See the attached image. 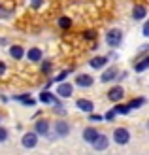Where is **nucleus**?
<instances>
[{
  "mask_svg": "<svg viewBox=\"0 0 149 155\" xmlns=\"http://www.w3.org/2000/svg\"><path fill=\"white\" fill-rule=\"evenodd\" d=\"M32 4H34V8H38V6L42 4V0H32Z\"/></svg>",
  "mask_w": 149,
  "mask_h": 155,
  "instance_id": "nucleus-30",
  "label": "nucleus"
},
{
  "mask_svg": "<svg viewBox=\"0 0 149 155\" xmlns=\"http://www.w3.org/2000/svg\"><path fill=\"white\" fill-rule=\"evenodd\" d=\"M96 150H106L108 148V136H104V134H100L98 138H96V142L92 144Z\"/></svg>",
  "mask_w": 149,
  "mask_h": 155,
  "instance_id": "nucleus-12",
  "label": "nucleus"
},
{
  "mask_svg": "<svg viewBox=\"0 0 149 155\" xmlns=\"http://www.w3.org/2000/svg\"><path fill=\"white\" fill-rule=\"evenodd\" d=\"M36 133L42 134V136H47V133H49V123L44 121V119L36 121Z\"/></svg>",
  "mask_w": 149,
  "mask_h": 155,
  "instance_id": "nucleus-8",
  "label": "nucleus"
},
{
  "mask_svg": "<svg viewBox=\"0 0 149 155\" xmlns=\"http://www.w3.org/2000/svg\"><path fill=\"white\" fill-rule=\"evenodd\" d=\"M70 133V127H68V123H64V121H59L57 123V134L59 136H66Z\"/></svg>",
  "mask_w": 149,
  "mask_h": 155,
  "instance_id": "nucleus-13",
  "label": "nucleus"
},
{
  "mask_svg": "<svg viewBox=\"0 0 149 155\" xmlns=\"http://www.w3.org/2000/svg\"><path fill=\"white\" fill-rule=\"evenodd\" d=\"M147 68H149V57H145V59L140 61V63H136L134 70H136V72H144V70H147Z\"/></svg>",
  "mask_w": 149,
  "mask_h": 155,
  "instance_id": "nucleus-15",
  "label": "nucleus"
},
{
  "mask_svg": "<svg viewBox=\"0 0 149 155\" xmlns=\"http://www.w3.org/2000/svg\"><path fill=\"white\" fill-rule=\"evenodd\" d=\"M113 138H115V142H117V144H127V142L130 140V133H128L127 129L119 127V129H115Z\"/></svg>",
  "mask_w": 149,
  "mask_h": 155,
  "instance_id": "nucleus-2",
  "label": "nucleus"
},
{
  "mask_svg": "<svg viewBox=\"0 0 149 155\" xmlns=\"http://www.w3.org/2000/svg\"><path fill=\"white\" fill-rule=\"evenodd\" d=\"M27 57H28V61L30 63H38V61L42 59V51L38 49V48H32L28 53H27Z\"/></svg>",
  "mask_w": 149,
  "mask_h": 155,
  "instance_id": "nucleus-10",
  "label": "nucleus"
},
{
  "mask_svg": "<svg viewBox=\"0 0 149 155\" xmlns=\"http://www.w3.org/2000/svg\"><path fill=\"white\" fill-rule=\"evenodd\" d=\"M42 70H44V72H49V70H51V64H49V63H44V64H42Z\"/></svg>",
  "mask_w": 149,
  "mask_h": 155,
  "instance_id": "nucleus-27",
  "label": "nucleus"
},
{
  "mask_svg": "<svg viewBox=\"0 0 149 155\" xmlns=\"http://www.w3.org/2000/svg\"><path fill=\"white\" fill-rule=\"evenodd\" d=\"M4 70H6V64H4V63H0V76L4 74Z\"/></svg>",
  "mask_w": 149,
  "mask_h": 155,
  "instance_id": "nucleus-28",
  "label": "nucleus"
},
{
  "mask_svg": "<svg viewBox=\"0 0 149 155\" xmlns=\"http://www.w3.org/2000/svg\"><path fill=\"white\" fill-rule=\"evenodd\" d=\"M76 106L79 108V110H83V112H92L95 110V104H92L91 100H87V98H79L76 102Z\"/></svg>",
  "mask_w": 149,
  "mask_h": 155,
  "instance_id": "nucleus-6",
  "label": "nucleus"
},
{
  "mask_svg": "<svg viewBox=\"0 0 149 155\" xmlns=\"http://www.w3.org/2000/svg\"><path fill=\"white\" fill-rule=\"evenodd\" d=\"M113 110H115V114H123V115H125V114H128V112H130V108H128V104H127V106H125V104L121 106V104H119V106H115Z\"/></svg>",
  "mask_w": 149,
  "mask_h": 155,
  "instance_id": "nucleus-19",
  "label": "nucleus"
},
{
  "mask_svg": "<svg viewBox=\"0 0 149 155\" xmlns=\"http://www.w3.org/2000/svg\"><path fill=\"white\" fill-rule=\"evenodd\" d=\"M57 93H59V97L68 98L70 95H72V85H68V83H60V85H59V89H57Z\"/></svg>",
  "mask_w": 149,
  "mask_h": 155,
  "instance_id": "nucleus-9",
  "label": "nucleus"
},
{
  "mask_svg": "<svg viewBox=\"0 0 149 155\" xmlns=\"http://www.w3.org/2000/svg\"><path fill=\"white\" fill-rule=\"evenodd\" d=\"M59 25H60L62 28H70V27H72V21H70L68 17H60V19H59Z\"/></svg>",
  "mask_w": 149,
  "mask_h": 155,
  "instance_id": "nucleus-20",
  "label": "nucleus"
},
{
  "mask_svg": "<svg viewBox=\"0 0 149 155\" xmlns=\"http://www.w3.org/2000/svg\"><path fill=\"white\" fill-rule=\"evenodd\" d=\"M10 55L19 61L23 55H25V51H23V48H19V45H11V48H10Z\"/></svg>",
  "mask_w": 149,
  "mask_h": 155,
  "instance_id": "nucleus-14",
  "label": "nucleus"
},
{
  "mask_svg": "<svg viewBox=\"0 0 149 155\" xmlns=\"http://www.w3.org/2000/svg\"><path fill=\"white\" fill-rule=\"evenodd\" d=\"M115 115H117V114H115V110H112V112H108V114L104 115V117H106V119H109V121H112V119L115 117Z\"/></svg>",
  "mask_w": 149,
  "mask_h": 155,
  "instance_id": "nucleus-25",
  "label": "nucleus"
},
{
  "mask_svg": "<svg viewBox=\"0 0 149 155\" xmlns=\"http://www.w3.org/2000/svg\"><path fill=\"white\" fill-rule=\"evenodd\" d=\"M6 138H8V130H6V129H2V127H0V142H4Z\"/></svg>",
  "mask_w": 149,
  "mask_h": 155,
  "instance_id": "nucleus-24",
  "label": "nucleus"
},
{
  "mask_svg": "<svg viewBox=\"0 0 149 155\" xmlns=\"http://www.w3.org/2000/svg\"><path fill=\"white\" fill-rule=\"evenodd\" d=\"M102 117H100V115H91V121H100Z\"/></svg>",
  "mask_w": 149,
  "mask_h": 155,
  "instance_id": "nucleus-29",
  "label": "nucleus"
},
{
  "mask_svg": "<svg viewBox=\"0 0 149 155\" xmlns=\"http://www.w3.org/2000/svg\"><path fill=\"white\" fill-rule=\"evenodd\" d=\"M38 133H27L25 136H23V146L25 148H34V146L38 144Z\"/></svg>",
  "mask_w": 149,
  "mask_h": 155,
  "instance_id": "nucleus-5",
  "label": "nucleus"
},
{
  "mask_svg": "<svg viewBox=\"0 0 149 155\" xmlns=\"http://www.w3.org/2000/svg\"><path fill=\"white\" fill-rule=\"evenodd\" d=\"M106 63H108V59H106V57H95V59L91 61V66H92V68H102Z\"/></svg>",
  "mask_w": 149,
  "mask_h": 155,
  "instance_id": "nucleus-16",
  "label": "nucleus"
},
{
  "mask_svg": "<svg viewBox=\"0 0 149 155\" xmlns=\"http://www.w3.org/2000/svg\"><path fill=\"white\" fill-rule=\"evenodd\" d=\"M144 36H149V21H145L144 25Z\"/></svg>",
  "mask_w": 149,
  "mask_h": 155,
  "instance_id": "nucleus-26",
  "label": "nucleus"
},
{
  "mask_svg": "<svg viewBox=\"0 0 149 155\" xmlns=\"http://www.w3.org/2000/svg\"><path fill=\"white\" fill-rule=\"evenodd\" d=\"M83 38H85V40H95V38H96V32H95V30H85Z\"/></svg>",
  "mask_w": 149,
  "mask_h": 155,
  "instance_id": "nucleus-22",
  "label": "nucleus"
},
{
  "mask_svg": "<svg viewBox=\"0 0 149 155\" xmlns=\"http://www.w3.org/2000/svg\"><path fill=\"white\" fill-rule=\"evenodd\" d=\"M76 83L79 85V87H91V85H92V78L87 76V74H79L76 78Z\"/></svg>",
  "mask_w": 149,
  "mask_h": 155,
  "instance_id": "nucleus-7",
  "label": "nucleus"
},
{
  "mask_svg": "<svg viewBox=\"0 0 149 155\" xmlns=\"http://www.w3.org/2000/svg\"><path fill=\"white\" fill-rule=\"evenodd\" d=\"M142 104H144V98H134V100L128 104V108H130V110H134V108H140Z\"/></svg>",
  "mask_w": 149,
  "mask_h": 155,
  "instance_id": "nucleus-21",
  "label": "nucleus"
},
{
  "mask_svg": "<svg viewBox=\"0 0 149 155\" xmlns=\"http://www.w3.org/2000/svg\"><path fill=\"white\" fill-rule=\"evenodd\" d=\"M117 74H119V72H117V68H108V70L104 72V74H102V81H112V80H115V78H117Z\"/></svg>",
  "mask_w": 149,
  "mask_h": 155,
  "instance_id": "nucleus-11",
  "label": "nucleus"
},
{
  "mask_svg": "<svg viewBox=\"0 0 149 155\" xmlns=\"http://www.w3.org/2000/svg\"><path fill=\"white\" fill-rule=\"evenodd\" d=\"M98 136H100V133H98L96 129H92V127H87V129L83 130V140L89 142V144H95Z\"/></svg>",
  "mask_w": 149,
  "mask_h": 155,
  "instance_id": "nucleus-4",
  "label": "nucleus"
},
{
  "mask_svg": "<svg viewBox=\"0 0 149 155\" xmlns=\"http://www.w3.org/2000/svg\"><path fill=\"white\" fill-rule=\"evenodd\" d=\"M68 74H70V70H64V72H60L57 78H55V81H62V80H64V78L68 76Z\"/></svg>",
  "mask_w": 149,
  "mask_h": 155,
  "instance_id": "nucleus-23",
  "label": "nucleus"
},
{
  "mask_svg": "<svg viewBox=\"0 0 149 155\" xmlns=\"http://www.w3.org/2000/svg\"><path fill=\"white\" fill-rule=\"evenodd\" d=\"M123 97H125V91H123V87H119V85H115V87H112L108 91V98L112 100V102H119Z\"/></svg>",
  "mask_w": 149,
  "mask_h": 155,
  "instance_id": "nucleus-3",
  "label": "nucleus"
},
{
  "mask_svg": "<svg viewBox=\"0 0 149 155\" xmlns=\"http://www.w3.org/2000/svg\"><path fill=\"white\" fill-rule=\"evenodd\" d=\"M40 100H42V102H45V104H51V102H55V97L51 95V93L44 91V93H40Z\"/></svg>",
  "mask_w": 149,
  "mask_h": 155,
  "instance_id": "nucleus-18",
  "label": "nucleus"
},
{
  "mask_svg": "<svg viewBox=\"0 0 149 155\" xmlns=\"http://www.w3.org/2000/svg\"><path fill=\"white\" fill-rule=\"evenodd\" d=\"M132 15H134V19H144L145 17V8L144 6H136L134 12H132Z\"/></svg>",
  "mask_w": 149,
  "mask_h": 155,
  "instance_id": "nucleus-17",
  "label": "nucleus"
},
{
  "mask_svg": "<svg viewBox=\"0 0 149 155\" xmlns=\"http://www.w3.org/2000/svg\"><path fill=\"white\" fill-rule=\"evenodd\" d=\"M121 40H123V32L117 30V28L109 30V32L106 34V42H108V45H112V48H117V45L121 44Z\"/></svg>",
  "mask_w": 149,
  "mask_h": 155,
  "instance_id": "nucleus-1",
  "label": "nucleus"
}]
</instances>
